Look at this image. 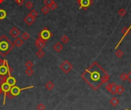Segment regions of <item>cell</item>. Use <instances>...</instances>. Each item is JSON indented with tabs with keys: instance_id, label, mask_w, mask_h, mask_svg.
Here are the masks:
<instances>
[{
	"instance_id": "cell-1",
	"label": "cell",
	"mask_w": 131,
	"mask_h": 110,
	"mask_svg": "<svg viewBox=\"0 0 131 110\" xmlns=\"http://www.w3.org/2000/svg\"><path fill=\"white\" fill-rule=\"evenodd\" d=\"M15 45L12 43L6 36H2L0 37V55L5 57L14 49Z\"/></svg>"
},
{
	"instance_id": "cell-2",
	"label": "cell",
	"mask_w": 131,
	"mask_h": 110,
	"mask_svg": "<svg viewBox=\"0 0 131 110\" xmlns=\"http://www.w3.org/2000/svg\"><path fill=\"white\" fill-rule=\"evenodd\" d=\"M34 86H28V87H25V88H19L18 86H17L16 85L14 86H12L11 87V89H10V92L11 94L14 96V97H16L20 95L21 92L23 91V90H25V89H33Z\"/></svg>"
},
{
	"instance_id": "cell-3",
	"label": "cell",
	"mask_w": 131,
	"mask_h": 110,
	"mask_svg": "<svg viewBox=\"0 0 131 110\" xmlns=\"http://www.w3.org/2000/svg\"><path fill=\"white\" fill-rule=\"evenodd\" d=\"M52 36H53V34H52V33L47 28V27H45V28H44L38 34V37H40L41 39L45 40V41H48L51 37H52Z\"/></svg>"
},
{
	"instance_id": "cell-4",
	"label": "cell",
	"mask_w": 131,
	"mask_h": 110,
	"mask_svg": "<svg viewBox=\"0 0 131 110\" xmlns=\"http://www.w3.org/2000/svg\"><path fill=\"white\" fill-rule=\"evenodd\" d=\"M60 68L64 73H68L72 69V65L68 61H64L61 64Z\"/></svg>"
},
{
	"instance_id": "cell-5",
	"label": "cell",
	"mask_w": 131,
	"mask_h": 110,
	"mask_svg": "<svg viewBox=\"0 0 131 110\" xmlns=\"http://www.w3.org/2000/svg\"><path fill=\"white\" fill-rule=\"evenodd\" d=\"M1 86H2V89H3V93H4V99H3V105L6 104V93L10 91L11 89V87L7 82H5L3 84H1Z\"/></svg>"
},
{
	"instance_id": "cell-6",
	"label": "cell",
	"mask_w": 131,
	"mask_h": 110,
	"mask_svg": "<svg viewBox=\"0 0 131 110\" xmlns=\"http://www.w3.org/2000/svg\"><path fill=\"white\" fill-rule=\"evenodd\" d=\"M35 46L39 49H42L46 46V41L41 39L40 37H38L35 40Z\"/></svg>"
},
{
	"instance_id": "cell-7",
	"label": "cell",
	"mask_w": 131,
	"mask_h": 110,
	"mask_svg": "<svg viewBox=\"0 0 131 110\" xmlns=\"http://www.w3.org/2000/svg\"><path fill=\"white\" fill-rule=\"evenodd\" d=\"M9 63L8 61H6V63L3 66H0V75H9V70H8V67H9Z\"/></svg>"
},
{
	"instance_id": "cell-8",
	"label": "cell",
	"mask_w": 131,
	"mask_h": 110,
	"mask_svg": "<svg viewBox=\"0 0 131 110\" xmlns=\"http://www.w3.org/2000/svg\"><path fill=\"white\" fill-rule=\"evenodd\" d=\"M9 35L12 38H17L20 35V30L17 28V27H13V28L9 31Z\"/></svg>"
},
{
	"instance_id": "cell-9",
	"label": "cell",
	"mask_w": 131,
	"mask_h": 110,
	"mask_svg": "<svg viewBox=\"0 0 131 110\" xmlns=\"http://www.w3.org/2000/svg\"><path fill=\"white\" fill-rule=\"evenodd\" d=\"M35 19L32 17L30 15H27L25 16V18L24 19V22L28 25H32L35 22Z\"/></svg>"
},
{
	"instance_id": "cell-10",
	"label": "cell",
	"mask_w": 131,
	"mask_h": 110,
	"mask_svg": "<svg viewBox=\"0 0 131 110\" xmlns=\"http://www.w3.org/2000/svg\"><path fill=\"white\" fill-rule=\"evenodd\" d=\"M6 82H7V83H8L10 86H15L17 81H16L15 78H14V77L11 75H9V76H8L7 80H6Z\"/></svg>"
},
{
	"instance_id": "cell-11",
	"label": "cell",
	"mask_w": 131,
	"mask_h": 110,
	"mask_svg": "<svg viewBox=\"0 0 131 110\" xmlns=\"http://www.w3.org/2000/svg\"><path fill=\"white\" fill-rule=\"evenodd\" d=\"M14 45H15V46H17L18 48H19V47H21V46H22L23 45V44H24V40L21 38V37H17V38H15V40L14 41Z\"/></svg>"
},
{
	"instance_id": "cell-12",
	"label": "cell",
	"mask_w": 131,
	"mask_h": 110,
	"mask_svg": "<svg viewBox=\"0 0 131 110\" xmlns=\"http://www.w3.org/2000/svg\"><path fill=\"white\" fill-rule=\"evenodd\" d=\"M45 86L47 90L51 91L52 89L55 88V84L53 83V82H52V81H48V82H46V84L45 85Z\"/></svg>"
},
{
	"instance_id": "cell-13",
	"label": "cell",
	"mask_w": 131,
	"mask_h": 110,
	"mask_svg": "<svg viewBox=\"0 0 131 110\" xmlns=\"http://www.w3.org/2000/svg\"><path fill=\"white\" fill-rule=\"evenodd\" d=\"M53 49L55 51H56L57 52H60L62 49H63V45H61V43L60 42H56L54 45H53Z\"/></svg>"
},
{
	"instance_id": "cell-14",
	"label": "cell",
	"mask_w": 131,
	"mask_h": 110,
	"mask_svg": "<svg viewBox=\"0 0 131 110\" xmlns=\"http://www.w3.org/2000/svg\"><path fill=\"white\" fill-rule=\"evenodd\" d=\"M110 103H111V105L112 106L116 107L117 105H119L120 101H119V99H118L117 97H113L112 99H111V100H110Z\"/></svg>"
},
{
	"instance_id": "cell-15",
	"label": "cell",
	"mask_w": 131,
	"mask_h": 110,
	"mask_svg": "<svg viewBox=\"0 0 131 110\" xmlns=\"http://www.w3.org/2000/svg\"><path fill=\"white\" fill-rule=\"evenodd\" d=\"M79 4L81 5V8H85L88 7L90 4V1L89 0H79Z\"/></svg>"
},
{
	"instance_id": "cell-16",
	"label": "cell",
	"mask_w": 131,
	"mask_h": 110,
	"mask_svg": "<svg viewBox=\"0 0 131 110\" xmlns=\"http://www.w3.org/2000/svg\"><path fill=\"white\" fill-rule=\"evenodd\" d=\"M21 38L24 41H27V40H29V38H30V35H29L28 33L24 32V33H21Z\"/></svg>"
},
{
	"instance_id": "cell-17",
	"label": "cell",
	"mask_w": 131,
	"mask_h": 110,
	"mask_svg": "<svg viewBox=\"0 0 131 110\" xmlns=\"http://www.w3.org/2000/svg\"><path fill=\"white\" fill-rule=\"evenodd\" d=\"M35 55H36V56H37L38 58L41 59V58H43L44 56H45V52H44V51H43L42 49H38V50L36 52Z\"/></svg>"
},
{
	"instance_id": "cell-18",
	"label": "cell",
	"mask_w": 131,
	"mask_h": 110,
	"mask_svg": "<svg viewBox=\"0 0 131 110\" xmlns=\"http://www.w3.org/2000/svg\"><path fill=\"white\" fill-rule=\"evenodd\" d=\"M9 75H0V84H3L6 82Z\"/></svg>"
},
{
	"instance_id": "cell-19",
	"label": "cell",
	"mask_w": 131,
	"mask_h": 110,
	"mask_svg": "<svg viewBox=\"0 0 131 110\" xmlns=\"http://www.w3.org/2000/svg\"><path fill=\"white\" fill-rule=\"evenodd\" d=\"M7 16V12L4 9H0V20L6 19Z\"/></svg>"
},
{
	"instance_id": "cell-20",
	"label": "cell",
	"mask_w": 131,
	"mask_h": 110,
	"mask_svg": "<svg viewBox=\"0 0 131 110\" xmlns=\"http://www.w3.org/2000/svg\"><path fill=\"white\" fill-rule=\"evenodd\" d=\"M50 9H49V7L48 6H43L41 9V12L44 14V15H47L48 13H49V12H50Z\"/></svg>"
},
{
	"instance_id": "cell-21",
	"label": "cell",
	"mask_w": 131,
	"mask_h": 110,
	"mask_svg": "<svg viewBox=\"0 0 131 110\" xmlns=\"http://www.w3.org/2000/svg\"><path fill=\"white\" fill-rule=\"evenodd\" d=\"M123 92H124V89H123V87L122 86H117V93L119 96L122 95Z\"/></svg>"
},
{
	"instance_id": "cell-22",
	"label": "cell",
	"mask_w": 131,
	"mask_h": 110,
	"mask_svg": "<svg viewBox=\"0 0 131 110\" xmlns=\"http://www.w3.org/2000/svg\"><path fill=\"white\" fill-rule=\"evenodd\" d=\"M109 91H110L111 93L113 94V95L116 94V93H117V86H116L115 84H112V85H111V89H110Z\"/></svg>"
},
{
	"instance_id": "cell-23",
	"label": "cell",
	"mask_w": 131,
	"mask_h": 110,
	"mask_svg": "<svg viewBox=\"0 0 131 110\" xmlns=\"http://www.w3.org/2000/svg\"><path fill=\"white\" fill-rule=\"evenodd\" d=\"M25 74L27 75L28 76H32L34 74V70L32 68H29L25 70Z\"/></svg>"
},
{
	"instance_id": "cell-24",
	"label": "cell",
	"mask_w": 131,
	"mask_h": 110,
	"mask_svg": "<svg viewBox=\"0 0 131 110\" xmlns=\"http://www.w3.org/2000/svg\"><path fill=\"white\" fill-rule=\"evenodd\" d=\"M29 15H30L32 17H33V18H36L38 15V12L35 10V9H32L31 11H30V12L29 13Z\"/></svg>"
},
{
	"instance_id": "cell-25",
	"label": "cell",
	"mask_w": 131,
	"mask_h": 110,
	"mask_svg": "<svg viewBox=\"0 0 131 110\" xmlns=\"http://www.w3.org/2000/svg\"><path fill=\"white\" fill-rule=\"evenodd\" d=\"M25 7L27 8L28 9L31 10V9H32L33 7H34V4H33L31 1H29V2H27V3H25Z\"/></svg>"
},
{
	"instance_id": "cell-26",
	"label": "cell",
	"mask_w": 131,
	"mask_h": 110,
	"mask_svg": "<svg viewBox=\"0 0 131 110\" xmlns=\"http://www.w3.org/2000/svg\"><path fill=\"white\" fill-rule=\"evenodd\" d=\"M25 67L27 68V69H29V68H32V67H33V66H34V62H33L32 61L28 60L27 62H25Z\"/></svg>"
},
{
	"instance_id": "cell-27",
	"label": "cell",
	"mask_w": 131,
	"mask_h": 110,
	"mask_svg": "<svg viewBox=\"0 0 131 110\" xmlns=\"http://www.w3.org/2000/svg\"><path fill=\"white\" fill-rule=\"evenodd\" d=\"M37 110H45V105L43 103H39L36 106Z\"/></svg>"
},
{
	"instance_id": "cell-28",
	"label": "cell",
	"mask_w": 131,
	"mask_h": 110,
	"mask_svg": "<svg viewBox=\"0 0 131 110\" xmlns=\"http://www.w3.org/2000/svg\"><path fill=\"white\" fill-rule=\"evenodd\" d=\"M48 7H49V9H50L51 10H55V9H57V7H58V4H57L56 3L53 2V3H52V4H51V5H50Z\"/></svg>"
},
{
	"instance_id": "cell-29",
	"label": "cell",
	"mask_w": 131,
	"mask_h": 110,
	"mask_svg": "<svg viewBox=\"0 0 131 110\" xmlns=\"http://www.w3.org/2000/svg\"><path fill=\"white\" fill-rule=\"evenodd\" d=\"M53 2H54V0H44V3L47 6H49L50 5H51Z\"/></svg>"
},
{
	"instance_id": "cell-30",
	"label": "cell",
	"mask_w": 131,
	"mask_h": 110,
	"mask_svg": "<svg viewBox=\"0 0 131 110\" xmlns=\"http://www.w3.org/2000/svg\"><path fill=\"white\" fill-rule=\"evenodd\" d=\"M69 41V39L67 36H64L61 37V42L63 43H68V42Z\"/></svg>"
},
{
	"instance_id": "cell-31",
	"label": "cell",
	"mask_w": 131,
	"mask_h": 110,
	"mask_svg": "<svg viewBox=\"0 0 131 110\" xmlns=\"http://www.w3.org/2000/svg\"><path fill=\"white\" fill-rule=\"evenodd\" d=\"M15 3L18 6H22L24 4V0H15Z\"/></svg>"
},
{
	"instance_id": "cell-32",
	"label": "cell",
	"mask_w": 131,
	"mask_h": 110,
	"mask_svg": "<svg viewBox=\"0 0 131 110\" xmlns=\"http://www.w3.org/2000/svg\"><path fill=\"white\" fill-rule=\"evenodd\" d=\"M6 96H7L9 99H12L14 98V96L11 94V92H8L6 93Z\"/></svg>"
},
{
	"instance_id": "cell-33",
	"label": "cell",
	"mask_w": 131,
	"mask_h": 110,
	"mask_svg": "<svg viewBox=\"0 0 131 110\" xmlns=\"http://www.w3.org/2000/svg\"><path fill=\"white\" fill-rule=\"evenodd\" d=\"M6 59H0V66H3L6 63Z\"/></svg>"
},
{
	"instance_id": "cell-34",
	"label": "cell",
	"mask_w": 131,
	"mask_h": 110,
	"mask_svg": "<svg viewBox=\"0 0 131 110\" xmlns=\"http://www.w3.org/2000/svg\"><path fill=\"white\" fill-rule=\"evenodd\" d=\"M117 55L118 57H120V56H122V52H118Z\"/></svg>"
},
{
	"instance_id": "cell-35",
	"label": "cell",
	"mask_w": 131,
	"mask_h": 110,
	"mask_svg": "<svg viewBox=\"0 0 131 110\" xmlns=\"http://www.w3.org/2000/svg\"><path fill=\"white\" fill-rule=\"evenodd\" d=\"M3 93V89H2V86H0V96H1L2 94Z\"/></svg>"
},
{
	"instance_id": "cell-36",
	"label": "cell",
	"mask_w": 131,
	"mask_h": 110,
	"mask_svg": "<svg viewBox=\"0 0 131 110\" xmlns=\"http://www.w3.org/2000/svg\"><path fill=\"white\" fill-rule=\"evenodd\" d=\"M4 1H5V0H0V4H2Z\"/></svg>"
},
{
	"instance_id": "cell-37",
	"label": "cell",
	"mask_w": 131,
	"mask_h": 110,
	"mask_svg": "<svg viewBox=\"0 0 131 110\" xmlns=\"http://www.w3.org/2000/svg\"></svg>"
}]
</instances>
